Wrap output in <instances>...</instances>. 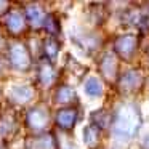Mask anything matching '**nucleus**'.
<instances>
[{
    "label": "nucleus",
    "instance_id": "1",
    "mask_svg": "<svg viewBox=\"0 0 149 149\" xmlns=\"http://www.w3.org/2000/svg\"><path fill=\"white\" fill-rule=\"evenodd\" d=\"M136 128H138V112L135 111V107L133 106L122 107L112 125L114 136L120 139H123V138L127 139L135 133Z\"/></svg>",
    "mask_w": 149,
    "mask_h": 149
},
{
    "label": "nucleus",
    "instance_id": "2",
    "mask_svg": "<svg viewBox=\"0 0 149 149\" xmlns=\"http://www.w3.org/2000/svg\"><path fill=\"white\" fill-rule=\"evenodd\" d=\"M141 82H143V77L138 71H128L120 77L119 87L123 93H132L141 85Z\"/></svg>",
    "mask_w": 149,
    "mask_h": 149
},
{
    "label": "nucleus",
    "instance_id": "3",
    "mask_svg": "<svg viewBox=\"0 0 149 149\" xmlns=\"http://www.w3.org/2000/svg\"><path fill=\"white\" fill-rule=\"evenodd\" d=\"M116 48L123 58L130 59L133 56L136 50V37L132 36V34H127V36H120L116 42Z\"/></svg>",
    "mask_w": 149,
    "mask_h": 149
},
{
    "label": "nucleus",
    "instance_id": "4",
    "mask_svg": "<svg viewBox=\"0 0 149 149\" xmlns=\"http://www.w3.org/2000/svg\"><path fill=\"white\" fill-rule=\"evenodd\" d=\"M56 120H58L59 127H63V128H71L75 123V120H77V111L75 109H61L58 112Z\"/></svg>",
    "mask_w": 149,
    "mask_h": 149
},
{
    "label": "nucleus",
    "instance_id": "5",
    "mask_svg": "<svg viewBox=\"0 0 149 149\" xmlns=\"http://www.w3.org/2000/svg\"><path fill=\"white\" fill-rule=\"evenodd\" d=\"M85 88V93L91 98H96V96H101L103 95V84L98 77H90L84 85Z\"/></svg>",
    "mask_w": 149,
    "mask_h": 149
},
{
    "label": "nucleus",
    "instance_id": "6",
    "mask_svg": "<svg viewBox=\"0 0 149 149\" xmlns=\"http://www.w3.org/2000/svg\"><path fill=\"white\" fill-rule=\"evenodd\" d=\"M100 68H101V72H103L106 77H112L114 72H116V59H114V56L109 55V53L104 55L103 59H101Z\"/></svg>",
    "mask_w": 149,
    "mask_h": 149
},
{
    "label": "nucleus",
    "instance_id": "7",
    "mask_svg": "<svg viewBox=\"0 0 149 149\" xmlns=\"http://www.w3.org/2000/svg\"><path fill=\"white\" fill-rule=\"evenodd\" d=\"M91 120H93L95 125H100V128H103V127L107 125V122H109V116H107L106 112H104L103 109H100L98 112H93L91 114Z\"/></svg>",
    "mask_w": 149,
    "mask_h": 149
},
{
    "label": "nucleus",
    "instance_id": "8",
    "mask_svg": "<svg viewBox=\"0 0 149 149\" xmlns=\"http://www.w3.org/2000/svg\"><path fill=\"white\" fill-rule=\"evenodd\" d=\"M7 26L10 27L11 31H18L21 26H23V19H21L19 15L13 13V15H10V16L7 18Z\"/></svg>",
    "mask_w": 149,
    "mask_h": 149
},
{
    "label": "nucleus",
    "instance_id": "9",
    "mask_svg": "<svg viewBox=\"0 0 149 149\" xmlns=\"http://www.w3.org/2000/svg\"><path fill=\"white\" fill-rule=\"evenodd\" d=\"M96 135L98 132L93 128V127H85L84 130V141L87 143V144H95V141H96Z\"/></svg>",
    "mask_w": 149,
    "mask_h": 149
},
{
    "label": "nucleus",
    "instance_id": "10",
    "mask_svg": "<svg viewBox=\"0 0 149 149\" xmlns=\"http://www.w3.org/2000/svg\"><path fill=\"white\" fill-rule=\"evenodd\" d=\"M13 59H15V63H16L18 66H24L27 63V56H26V53H24V50L23 48H15L13 50Z\"/></svg>",
    "mask_w": 149,
    "mask_h": 149
},
{
    "label": "nucleus",
    "instance_id": "11",
    "mask_svg": "<svg viewBox=\"0 0 149 149\" xmlns=\"http://www.w3.org/2000/svg\"><path fill=\"white\" fill-rule=\"evenodd\" d=\"M72 96H74V91L69 87H63L61 90L58 91V100L59 101H68V100H71Z\"/></svg>",
    "mask_w": 149,
    "mask_h": 149
},
{
    "label": "nucleus",
    "instance_id": "12",
    "mask_svg": "<svg viewBox=\"0 0 149 149\" xmlns=\"http://www.w3.org/2000/svg\"><path fill=\"white\" fill-rule=\"evenodd\" d=\"M13 93L16 95V98H23V100H29V96H31V90L27 87H18V88H15L13 90Z\"/></svg>",
    "mask_w": 149,
    "mask_h": 149
},
{
    "label": "nucleus",
    "instance_id": "13",
    "mask_svg": "<svg viewBox=\"0 0 149 149\" xmlns=\"http://www.w3.org/2000/svg\"><path fill=\"white\" fill-rule=\"evenodd\" d=\"M27 16H29V19L32 21V23H37V21L40 19V11L37 10V8L31 7V8H27Z\"/></svg>",
    "mask_w": 149,
    "mask_h": 149
},
{
    "label": "nucleus",
    "instance_id": "14",
    "mask_svg": "<svg viewBox=\"0 0 149 149\" xmlns=\"http://www.w3.org/2000/svg\"><path fill=\"white\" fill-rule=\"evenodd\" d=\"M48 50H50V53H52V56H55L56 55V50H58V48H56V43L55 42H50L48 43Z\"/></svg>",
    "mask_w": 149,
    "mask_h": 149
}]
</instances>
